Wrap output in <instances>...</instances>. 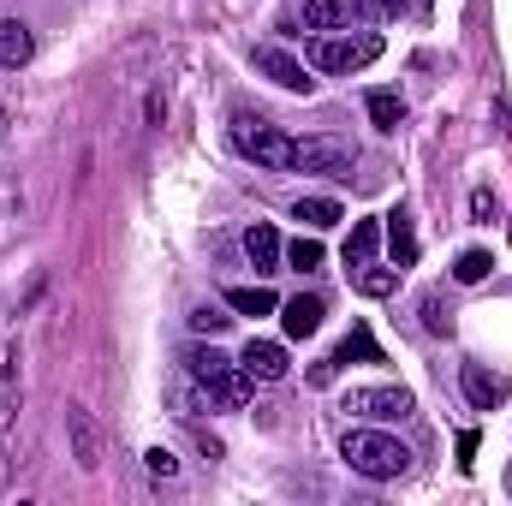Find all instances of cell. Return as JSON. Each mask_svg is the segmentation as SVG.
Returning a JSON list of instances; mask_svg holds the SVG:
<instances>
[{
  "mask_svg": "<svg viewBox=\"0 0 512 506\" xmlns=\"http://www.w3.org/2000/svg\"><path fill=\"white\" fill-rule=\"evenodd\" d=\"M459 387H465V399L477 405V411H495V405H507V376L501 370H489V364H465L459 370Z\"/></svg>",
  "mask_w": 512,
  "mask_h": 506,
  "instance_id": "9",
  "label": "cell"
},
{
  "mask_svg": "<svg viewBox=\"0 0 512 506\" xmlns=\"http://www.w3.org/2000/svg\"><path fill=\"white\" fill-rule=\"evenodd\" d=\"M251 66L262 72V78H274L280 90H292V96H310V90H316V78L304 72V60H292V54H286V48H274V42L251 48Z\"/></svg>",
  "mask_w": 512,
  "mask_h": 506,
  "instance_id": "7",
  "label": "cell"
},
{
  "mask_svg": "<svg viewBox=\"0 0 512 506\" xmlns=\"http://www.w3.org/2000/svg\"><path fill=\"white\" fill-rule=\"evenodd\" d=\"M239 370L251 381H280L286 376V346H280V340H251V346L239 352Z\"/></svg>",
  "mask_w": 512,
  "mask_h": 506,
  "instance_id": "13",
  "label": "cell"
},
{
  "mask_svg": "<svg viewBox=\"0 0 512 506\" xmlns=\"http://www.w3.org/2000/svg\"><path fill=\"white\" fill-rule=\"evenodd\" d=\"M143 465H149V477H179V459H173L167 447H149V453H143Z\"/></svg>",
  "mask_w": 512,
  "mask_h": 506,
  "instance_id": "26",
  "label": "cell"
},
{
  "mask_svg": "<svg viewBox=\"0 0 512 506\" xmlns=\"http://www.w3.org/2000/svg\"><path fill=\"white\" fill-rule=\"evenodd\" d=\"M227 310H239V316H268V310H280V298L256 280V286H233V292H227Z\"/></svg>",
  "mask_w": 512,
  "mask_h": 506,
  "instance_id": "19",
  "label": "cell"
},
{
  "mask_svg": "<svg viewBox=\"0 0 512 506\" xmlns=\"http://www.w3.org/2000/svg\"><path fill=\"white\" fill-rule=\"evenodd\" d=\"M364 18V0H304V30H352Z\"/></svg>",
  "mask_w": 512,
  "mask_h": 506,
  "instance_id": "11",
  "label": "cell"
},
{
  "mask_svg": "<svg viewBox=\"0 0 512 506\" xmlns=\"http://www.w3.org/2000/svg\"><path fill=\"white\" fill-rule=\"evenodd\" d=\"M346 364H382V346H376V334H370L364 322L334 346V358H328V364H316V370H310V381H334Z\"/></svg>",
  "mask_w": 512,
  "mask_h": 506,
  "instance_id": "8",
  "label": "cell"
},
{
  "mask_svg": "<svg viewBox=\"0 0 512 506\" xmlns=\"http://www.w3.org/2000/svg\"><path fill=\"white\" fill-rule=\"evenodd\" d=\"M6 126H12V120H6V108H0V131H6Z\"/></svg>",
  "mask_w": 512,
  "mask_h": 506,
  "instance_id": "29",
  "label": "cell"
},
{
  "mask_svg": "<svg viewBox=\"0 0 512 506\" xmlns=\"http://www.w3.org/2000/svg\"><path fill=\"white\" fill-rule=\"evenodd\" d=\"M376 245H382V221H352V239H346V268L376 262Z\"/></svg>",
  "mask_w": 512,
  "mask_h": 506,
  "instance_id": "18",
  "label": "cell"
},
{
  "mask_svg": "<svg viewBox=\"0 0 512 506\" xmlns=\"http://www.w3.org/2000/svg\"><path fill=\"white\" fill-rule=\"evenodd\" d=\"M310 60H316V72H334V78H346V72H364L370 60H382V36H376V30L322 36V42L310 48Z\"/></svg>",
  "mask_w": 512,
  "mask_h": 506,
  "instance_id": "4",
  "label": "cell"
},
{
  "mask_svg": "<svg viewBox=\"0 0 512 506\" xmlns=\"http://www.w3.org/2000/svg\"><path fill=\"white\" fill-rule=\"evenodd\" d=\"M66 435H72V459H78L84 471H96V465H102V435H96V423H90L84 405H66Z\"/></svg>",
  "mask_w": 512,
  "mask_h": 506,
  "instance_id": "12",
  "label": "cell"
},
{
  "mask_svg": "<svg viewBox=\"0 0 512 506\" xmlns=\"http://www.w3.org/2000/svg\"><path fill=\"white\" fill-rule=\"evenodd\" d=\"M322 239H292V245H286V262H292V268H298V274H316V268H322Z\"/></svg>",
  "mask_w": 512,
  "mask_h": 506,
  "instance_id": "23",
  "label": "cell"
},
{
  "mask_svg": "<svg viewBox=\"0 0 512 506\" xmlns=\"http://www.w3.org/2000/svg\"><path fill=\"white\" fill-rule=\"evenodd\" d=\"M340 459H346L358 477H370V483H393V477H405V471H411L405 441H393L387 429H346Z\"/></svg>",
  "mask_w": 512,
  "mask_h": 506,
  "instance_id": "2",
  "label": "cell"
},
{
  "mask_svg": "<svg viewBox=\"0 0 512 506\" xmlns=\"http://www.w3.org/2000/svg\"><path fill=\"white\" fill-rule=\"evenodd\" d=\"M245 256H251L256 274H274V268H280V256H286V245H280V233H274L268 221H256L251 233H245Z\"/></svg>",
  "mask_w": 512,
  "mask_h": 506,
  "instance_id": "15",
  "label": "cell"
},
{
  "mask_svg": "<svg viewBox=\"0 0 512 506\" xmlns=\"http://www.w3.org/2000/svg\"><path fill=\"white\" fill-rule=\"evenodd\" d=\"M370 120H376V131H399V120H405V102H399L393 90H370Z\"/></svg>",
  "mask_w": 512,
  "mask_h": 506,
  "instance_id": "22",
  "label": "cell"
},
{
  "mask_svg": "<svg viewBox=\"0 0 512 506\" xmlns=\"http://www.w3.org/2000/svg\"><path fill=\"white\" fill-rule=\"evenodd\" d=\"M179 364H185V376L203 387L209 411H239V405H251L256 381L239 370V358H227V352H215V346H191Z\"/></svg>",
  "mask_w": 512,
  "mask_h": 506,
  "instance_id": "1",
  "label": "cell"
},
{
  "mask_svg": "<svg viewBox=\"0 0 512 506\" xmlns=\"http://www.w3.org/2000/svg\"><path fill=\"white\" fill-rule=\"evenodd\" d=\"M18 399H24V381H18V352L0 358V435L18 423Z\"/></svg>",
  "mask_w": 512,
  "mask_h": 506,
  "instance_id": "17",
  "label": "cell"
},
{
  "mask_svg": "<svg viewBox=\"0 0 512 506\" xmlns=\"http://www.w3.org/2000/svg\"><path fill=\"white\" fill-rule=\"evenodd\" d=\"M233 149L256 167H268V173L292 167V137L280 126H268V120H256V114H233Z\"/></svg>",
  "mask_w": 512,
  "mask_h": 506,
  "instance_id": "3",
  "label": "cell"
},
{
  "mask_svg": "<svg viewBox=\"0 0 512 506\" xmlns=\"http://www.w3.org/2000/svg\"><path fill=\"white\" fill-rule=\"evenodd\" d=\"M227 322H233V316H221L215 304H197V310H191V334H227Z\"/></svg>",
  "mask_w": 512,
  "mask_h": 506,
  "instance_id": "25",
  "label": "cell"
},
{
  "mask_svg": "<svg viewBox=\"0 0 512 506\" xmlns=\"http://www.w3.org/2000/svg\"><path fill=\"white\" fill-rule=\"evenodd\" d=\"M423 328H429V334H447V316H441V298H423Z\"/></svg>",
  "mask_w": 512,
  "mask_h": 506,
  "instance_id": "27",
  "label": "cell"
},
{
  "mask_svg": "<svg viewBox=\"0 0 512 506\" xmlns=\"http://www.w3.org/2000/svg\"><path fill=\"white\" fill-rule=\"evenodd\" d=\"M387 227V251H393V262H399V268H411V262H417V227H411V215H405V209H393V215H382Z\"/></svg>",
  "mask_w": 512,
  "mask_h": 506,
  "instance_id": "16",
  "label": "cell"
},
{
  "mask_svg": "<svg viewBox=\"0 0 512 506\" xmlns=\"http://www.w3.org/2000/svg\"><path fill=\"white\" fill-rule=\"evenodd\" d=\"M489 268H495V256L489 251H465L459 256V268H453V280H459V286H477V280H489Z\"/></svg>",
  "mask_w": 512,
  "mask_h": 506,
  "instance_id": "24",
  "label": "cell"
},
{
  "mask_svg": "<svg viewBox=\"0 0 512 506\" xmlns=\"http://www.w3.org/2000/svg\"><path fill=\"white\" fill-rule=\"evenodd\" d=\"M292 215H298L304 227H316V233H322V227H334V221H340L346 209H340L334 197H298V209H292Z\"/></svg>",
  "mask_w": 512,
  "mask_h": 506,
  "instance_id": "21",
  "label": "cell"
},
{
  "mask_svg": "<svg viewBox=\"0 0 512 506\" xmlns=\"http://www.w3.org/2000/svg\"><path fill=\"white\" fill-rule=\"evenodd\" d=\"M471 215H477V221H489V215H495V197H489V191H477V197H471Z\"/></svg>",
  "mask_w": 512,
  "mask_h": 506,
  "instance_id": "28",
  "label": "cell"
},
{
  "mask_svg": "<svg viewBox=\"0 0 512 506\" xmlns=\"http://www.w3.org/2000/svg\"><path fill=\"white\" fill-rule=\"evenodd\" d=\"M346 411L364 417V423H405L411 417V393L405 387H352Z\"/></svg>",
  "mask_w": 512,
  "mask_h": 506,
  "instance_id": "6",
  "label": "cell"
},
{
  "mask_svg": "<svg viewBox=\"0 0 512 506\" xmlns=\"http://www.w3.org/2000/svg\"><path fill=\"white\" fill-rule=\"evenodd\" d=\"M358 167V149L346 137H292V173H334V179H352Z\"/></svg>",
  "mask_w": 512,
  "mask_h": 506,
  "instance_id": "5",
  "label": "cell"
},
{
  "mask_svg": "<svg viewBox=\"0 0 512 506\" xmlns=\"http://www.w3.org/2000/svg\"><path fill=\"white\" fill-rule=\"evenodd\" d=\"M352 274H358V292H364V298H387V292L399 286V274H405V268H382V262H364V268H352Z\"/></svg>",
  "mask_w": 512,
  "mask_h": 506,
  "instance_id": "20",
  "label": "cell"
},
{
  "mask_svg": "<svg viewBox=\"0 0 512 506\" xmlns=\"http://www.w3.org/2000/svg\"><path fill=\"white\" fill-rule=\"evenodd\" d=\"M30 54H36L30 24H24V18H0V66L18 72V66H30Z\"/></svg>",
  "mask_w": 512,
  "mask_h": 506,
  "instance_id": "14",
  "label": "cell"
},
{
  "mask_svg": "<svg viewBox=\"0 0 512 506\" xmlns=\"http://www.w3.org/2000/svg\"><path fill=\"white\" fill-rule=\"evenodd\" d=\"M322 316H328V304H322L316 292H298V298L280 304V328H286V340H310V334L322 328Z\"/></svg>",
  "mask_w": 512,
  "mask_h": 506,
  "instance_id": "10",
  "label": "cell"
}]
</instances>
